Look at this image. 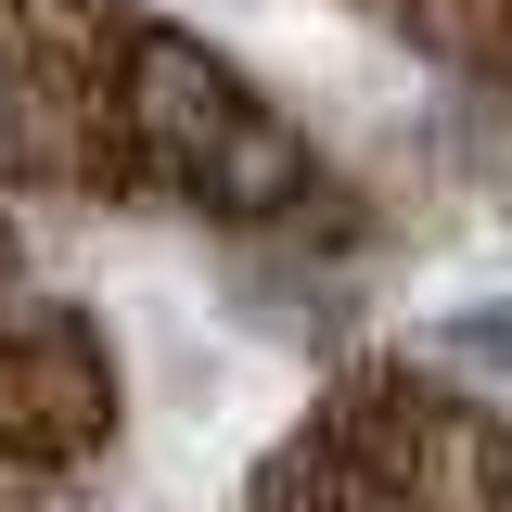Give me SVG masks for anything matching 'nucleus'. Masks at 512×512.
Instances as JSON below:
<instances>
[{"instance_id": "1", "label": "nucleus", "mask_w": 512, "mask_h": 512, "mask_svg": "<svg viewBox=\"0 0 512 512\" xmlns=\"http://www.w3.org/2000/svg\"><path fill=\"white\" fill-rule=\"evenodd\" d=\"M141 90H154V116L180 128L192 154H205V141L231 128V90H218V64H192L180 39H154V52H141Z\"/></svg>"}, {"instance_id": "2", "label": "nucleus", "mask_w": 512, "mask_h": 512, "mask_svg": "<svg viewBox=\"0 0 512 512\" xmlns=\"http://www.w3.org/2000/svg\"><path fill=\"white\" fill-rule=\"evenodd\" d=\"M192 167L231 192V205H282V192H295V141H282V128H218Z\"/></svg>"}, {"instance_id": "3", "label": "nucleus", "mask_w": 512, "mask_h": 512, "mask_svg": "<svg viewBox=\"0 0 512 512\" xmlns=\"http://www.w3.org/2000/svg\"><path fill=\"white\" fill-rule=\"evenodd\" d=\"M448 359H474V372H512V295H474V308H448L436 333Z\"/></svg>"}]
</instances>
